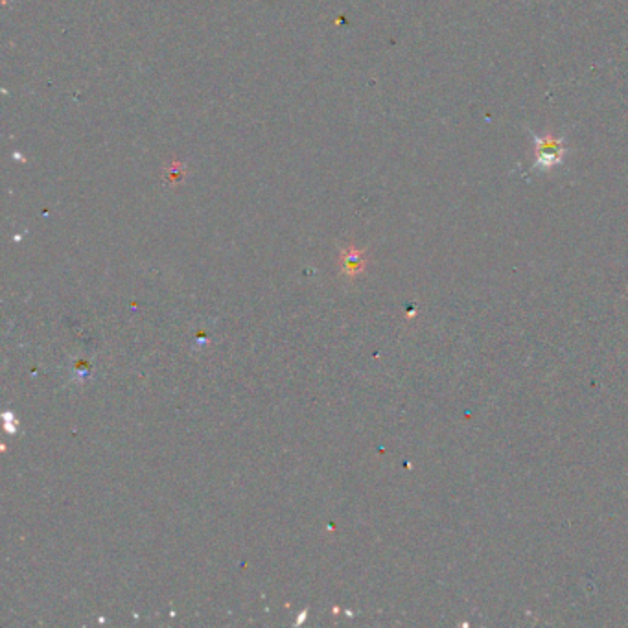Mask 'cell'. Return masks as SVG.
<instances>
[{
    "mask_svg": "<svg viewBox=\"0 0 628 628\" xmlns=\"http://www.w3.org/2000/svg\"><path fill=\"white\" fill-rule=\"evenodd\" d=\"M531 137L535 142V164L533 168L540 172H549L566 161V139L553 137V135H536L531 131Z\"/></svg>",
    "mask_w": 628,
    "mask_h": 628,
    "instance_id": "obj_1",
    "label": "cell"
}]
</instances>
